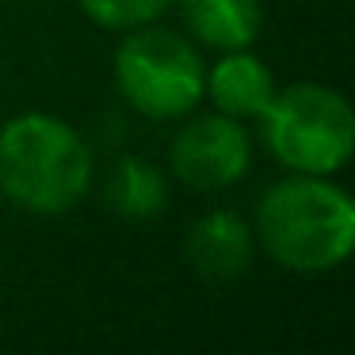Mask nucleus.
Segmentation results:
<instances>
[{"mask_svg": "<svg viewBox=\"0 0 355 355\" xmlns=\"http://www.w3.org/2000/svg\"><path fill=\"white\" fill-rule=\"evenodd\" d=\"M256 237L286 271H332L355 245V202L329 176L294 172L263 191Z\"/></svg>", "mask_w": 355, "mask_h": 355, "instance_id": "1", "label": "nucleus"}, {"mask_svg": "<svg viewBox=\"0 0 355 355\" xmlns=\"http://www.w3.org/2000/svg\"><path fill=\"white\" fill-rule=\"evenodd\" d=\"M92 184V149L69 123L27 111L0 126V191L31 214H65Z\"/></svg>", "mask_w": 355, "mask_h": 355, "instance_id": "2", "label": "nucleus"}, {"mask_svg": "<svg viewBox=\"0 0 355 355\" xmlns=\"http://www.w3.org/2000/svg\"><path fill=\"white\" fill-rule=\"evenodd\" d=\"M263 141L271 157L291 172L306 176H332L352 161L355 119L340 92L313 80L283 88L260 111Z\"/></svg>", "mask_w": 355, "mask_h": 355, "instance_id": "3", "label": "nucleus"}, {"mask_svg": "<svg viewBox=\"0 0 355 355\" xmlns=\"http://www.w3.org/2000/svg\"><path fill=\"white\" fill-rule=\"evenodd\" d=\"M115 80L123 100L146 119H184L199 107L207 69L187 39L161 27H134L115 50Z\"/></svg>", "mask_w": 355, "mask_h": 355, "instance_id": "4", "label": "nucleus"}, {"mask_svg": "<svg viewBox=\"0 0 355 355\" xmlns=\"http://www.w3.org/2000/svg\"><path fill=\"white\" fill-rule=\"evenodd\" d=\"M252 164V141L241 119H230L222 111L199 115L176 134L172 141V172L180 184L195 191H218L237 184Z\"/></svg>", "mask_w": 355, "mask_h": 355, "instance_id": "5", "label": "nucleus"}, {"mask_svg": "<svg viewBox=\"0 0 355 355\" xmlns=\"http://www.w3.org/2000/svg\"><path fill=\"white\" fill-rule=\"evenodd\" d=\"M202 96H210V103L230 119H260V111L275 96V80L256 54L225 50L214 69H207Z\"/></svg>", "mask_w": 355, "mask_h": 355, "instance_id": "6", "label": "nucleus"}, {"mask_svg": "<svg viewBox=\"0 0 355 355\" xmlns=\"http://www.w3.org/2000/svg\"><path fill=\"white\" fill-rule=\"evenodd\" d=\"M187 256H191L199 275L233 279L252 260V230L245 225V218L230 214V210H214V214L199 218L191 225V233H187Z\"/></svg>", "mask_w": 355, "mask_h": 355, "instance_id": "7", "label": "nucleus"}, {"mask_svg": "<svg viewBox=\"0 0 355 355\" xmlns=\"http://www.w3.org/2000/svg\"><path fill=\"white\" fill-rule=\"evenodd\" d=\"M184 19L214 50H248L260 35V0H184Z\"/></svg>", "mask_w": 355, "mask_h": 355, "instance_id": "8", "label": "nucleus"}, {"mask_svg": "<svg viewBox=\"0 0 355 355\" xmlns=\"http://www.w3.org/2000/svg\"><path fill=\"white\" fill-rule=\"evenodd\" d=\"M103 199H107V207L115 214L141 222V218H153L164 210V202H168V180H164V172L157 164L141 161V157H123L111 168Z\"/></svg>", "mask_w": 355, "mask_h": 355, "instance_id": "9", "label": "nucleus"}, {"mask_svg": "<svg viewBox=\"0 0 355 355\" xmlns=\"http://www.w3.org/2000/svg\"><path fill=\"white\" fill-rule=\"evenodd\" d=\"M172 0H80L85 16L107 31H134L164 16Z\"/></svg>", "mask_w": 355, "mask_h": 355, "instance_id": "10", "label": "nucleus"}]
</instances>
